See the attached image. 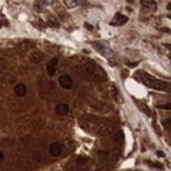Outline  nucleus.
Masks as SVG:
<instances>
[{"instance_id": "f257e3e1", "label": "nucleus", "mask_w": 171, "mask_h": 171, "mask_svg": "<svg viewBox=\"0 0 171 171\" xmlns=\"http://www.w3.org/2000/svg\"><path fill=\"white\" fill-rule=\"evenodd\" d=\"M134 78L139 82H142V84H145L146 86L150 87V88H153V89L166 90L169 87V84H168V83L162 81L160 79H156L155 77L145 73L144 70H139V72L135 73Z\"/></svg>"}, {"instance_id": "f03ea898", "label": "nucleus", "mask_w": 171, "mask_h": 171, "mask_svg": "<svg viewBox=\"0 0 171 171\" xmlns=\"http://www.w3.org/2000/svg\"><path fill=\"white\" fill-rule=\"evenodd\" d=\"M58 81H59V84H60V86L63 87V88H65V89H71L72 88L73 80H72V78H71L69 75H66V73H65V75H61L60 77H59Z\"/></svg>"}, {"instance_id": "7ed1b4c3", "label": "nucleus", "mask_w": 171, "mask_h": 171, "mask_svg": "<svg viewBox=\"0 0 171 171\" xmlns=\"http://www.w3.org/2000/svg\"><path fill=\"white\" fill-rule=\"evenodd\" d=\"M128 21V17L120 13H116L115 16L113 17L112 21L110 22L111 25L113 27H120V25H124L125 23H127Z\"/></svg>"}, {"instance_id": "20e7f679", "label": "nucleus", "mask_w": 171, "mask_h": 171, "mask_svg": "<svg viewBox=\"0 0 171 171\" xmlns=\"http://www.w3.org/2000/svg\"><path fill=\"white\" fill-rule=\"evenodd\" d=\"M57 67H58V59L57 58H53L48 62L47 64V73L50 77H53L55 75Z\"/></svg>"}, {"instance_id": "39448f33", "label": "nucleus", "mask_w": 171, "mask_h": 171, "mask_svg": "<svg viewBox=\"0 0 171 171\" xmlns=\"http://www.w3.org/2000/svg\"><path fill=\"white\" fill-rule=\"evenodd\" d=\"M95 47H96L97 51H99V53L103 55L104 58H112V57H113V52H112V49L109 48V47L106 46V45L97 44Z\"/></svg>"}, {"instance_id": "423d86ee", "label": "nucleus", "mask_w": 171, "mask_h": 171, "mask_svg": "<svg viewBox=\"0 0 171 171\" xmlns=\"http://www.w3.org/2000/svg\"><path fill=\"white\" fill-rule=\"evenodd\" d=\"M14 91H15L16 96L22 98V97H25V94H27V87H25V85L23 84V83H18V84L14 87Z\"/></svg>"}, {"instance_id": "0eeeda50", "label": "nucleus", "mask_w": 171, "mask_h": 171, "mask_svg": "<svg viewBox=\"0 0 171 171\" xmlns=\"http://www.w3.org/2000/svg\"><path fill=\"white\" fill-rule=\"evenodd\" d=\"M61 151H63V147H61L60 143H58V142H55V143L51 144V146H50V153L52 155L58 156L61 153Z\"/></svg>"}, {"instance_id": "6e6552de", "label": "nucleus", "mask_w": 171, "mask_h": 171, "mask_svg": "<svg viewBox=\"0 0 171 171\" xmlns=\"http://www.w3.org/2000/svg\"><path fill=\"white\" fill-rule=\"evenodd\" d=\"M69 111H70V108L66 104H58L55 108V112L58 116H66L69 113Z\"/></svg>"}, {"instance_id": "1a4fd4ad", "label": "nucleus", "mask_w": 171, "mask_h": 171, "mask_svg": "<svg viewBox=\"0 0 171 171\" xmlns=\"http://www.w3.org/2000/svg\"><path fill=\"white\" fill-rule=\"evenodd\" d=\"M47 24L51 27H59V23L55 17H50L47 21Z\"/></svg>"}, {"instance_id": "9d476101", "label": "nucleus", "mask_w": 171, "mask_h": 171, "mask_svg": "<svg viewBox=\"0 0 171 171\" xmlns=\"http://www.w3.org/2000/svg\"><path fill=\"white\" fill-rule=\"evenodd\" d=\"M142 3L145 8L153 9H155V3H154V1H152V0H142Z\"/></svg>"}, {"instance_id": "9b49d317", "label": "nucleus", "mask_w": 171, "mask_h": 171, "mask_svg": "<svg viewBox=\"0 0 171 171\" xmlns=\"http://www.w3.org/2000/svg\"><path fill=\"white\" fill-rule=\"evenodd\" d=\"M78 1H76V0H66L65 1V4L66 5V8L69 9H72V8H75L76 5H77Z\"/></svg>"}, {"instance_id": "f8f14e48", "label": "nucleus", "mask_w": 171, "mask_h": 171, "mask_svg": "<svg viewBox=\"0 0 171 171\" xmlns=\"http://www.w3.org/2000/svg\"><path fill=\"white\" fill-rule=\"evenodd\" d=\"M150 166L151 167H154V168H160V169H163L164 166L161 165L160 163H150Z\"/></svg>"}, {"instance_id": "ddd939ff", "label": "nucleus", "mask_w": 171, "mask_h": 171, "mask_svg": "<svg viewBox=\"0 0 171 171\" xmlns=\"http://www.w3.org/2000/svg\"><path fill=\"white\" fill-rule=\"evenodd\" d=\"M163 125L165 127H167L168 129H170V125H171V123H170V119H167V120H165L163 122Z\"/></svg>"}, {"instance_id": "4468645a", "label": "nucleus", "mask_w": 171, "mask_h": 171, "mask_svg": "<svg viewBox=\"0 0 171 171\" xmlns=\"http://www.w3.org/2000/svg\"><path fill=\"white\" fill-rule=\"evenodd\" d=\"M85 27L88 28V30H93V27H92L91 24H89V23H85Z\"/></svg>"}, {"instance_id": "2eb2a0df", "label": "nucleus", "mask_w": 171, "mask_h": 171, "mask_svg": "<svg viewBox=\"0 0 171 171\" xmlns=\"http://www.w3.org/2000/svg\"><path fill=\"white\" fill-rule=\"evenodd\" d=\"M156 154H158V156H160V158H164V155H165V153H164L163 151H158Z\"/></svg>"}, {"instance_id": "dca6fc26", "label": "nucleus", "mask_w": 171, "mask_h": 171, "mask_svg": "<svg viewBox=\"0 0 171 171\" xmlns=\"http://www.w3.org/2000/svg\"><path fill=\"white\" fill-rule=\"evenodd\" d=\"M4 160V154L2 151H0V163H2V161Z\"/></svg>"}, {"instance_id": "f3484780", "label": "nucleus", "mask_w": 171, "mask_h": 171, "mask_svg": "<svg viewBox=\"0 0 171 171\" xmlns=\"http://www.w3.org/2000/svg\"><path fill=\"white\" fill-rule=\"evenodd\" d=\"M161 107H162V108H166V106H161ZM167 108L170 109V106H167Z\"/></svg>"}]
</instances>
